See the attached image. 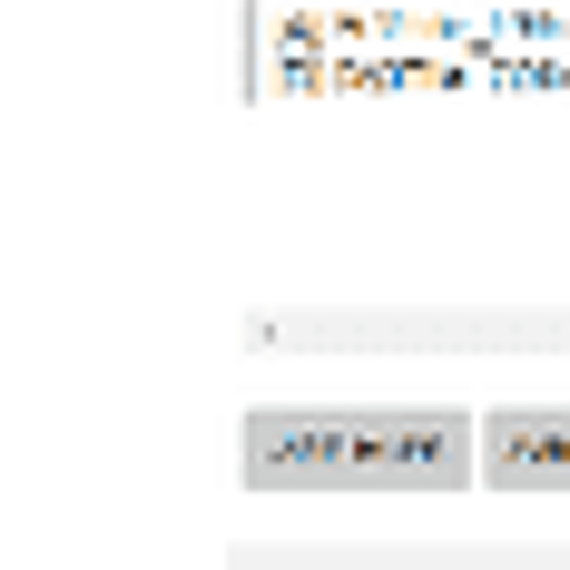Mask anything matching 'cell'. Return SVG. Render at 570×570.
I'll return each mask as SVG.
<instances>
[{
	"label": "cell",
	"instance_id": "6da1fadb",
	"mask_svg": "<svg viewBox=\"0 0 570 570\" xmlns=\"http://www.w3.org/2000/svg\"><path fill=\"white\" fill-rule=\"evenodd\" d=\"M256 482H462L472 433L453 413H256Z\"/></svg>",
	"mask_w": 570,
	"mask_h": 570
},
{
	"label": "cell",
	"instance_id": "7a4b0ae2",
	"mask_svg": "<svg viewBox=\"0 0 570 570\" xmlns=\"http://www.w3.org/2000/svg\"><path fill=\"white\" fill-rule=\"evenodd\" d=\"M482 482L502 492H570V413H492L482 433Z\"/></svg>",
	"mask_w": 570,
	"mask_h": 570
}]
</instances>
